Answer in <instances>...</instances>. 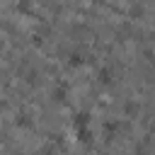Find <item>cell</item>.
<instances>
[{
    "instance_id": "1",
    "label": "cell",
    "mask_w": 155,
    "mask_h": 155,
    "mask_svg": "<svg viewBox=\"0 0 155 155\" xmlns=\"http://www.w3.org/2000/svg\"><path fill=\"white\" fill-rule=\"evenodd\" d=\"M90 121H92V116H90L87 109H78V111L73 114V119H70L73 131H75V128H82V126H90Z\"/></svg>"
},
{
    "instance_id": "2",
    "label": "cell",
    "mask_w": 155,
    "mask_h": 155,
    "mask_svg": "<svg viewBox=\"0 0 155 155\" xmlns=\"http://www.w3.org/2000/svg\"><path fill=\"white\" fill-rule=\"evenodd\" d=\"M75 138H78V143H80V145H92V143H94V133H92V128H90V126L75 128Z\"/></svg>"
},
{
    "instance_id": "3",
    "label": "cell",
    "mask_w": 155,
    "mask_h": 155,
    "mask_svg": "<svg viewBox=\"0 0 155 155\" xmlns=\"http://www.w3.org/2000/svg\"><path fill=\"white\" fill-rule=\"evenodd\" d=\"M102 131H104V138H107V140H111V138H114V136L121 131V121H114V119H109V121H104Z\"/></svg>"
},
{
    "instance_id": "4",
    "label": "cell",
    "mask_w": 155,
    "mask_h": 155,
    "mask_svg": "<svg viewBox=\"0 0 155 155\" xmlns=\"http://www.w3.org/2000/svg\"><path fill=\"white\" fill-rule=\"evenodd\" d=\"M85 63V53L80 51V48H73L70 53H68V68H80Z\"/></svg>"
},
{
    "instance_id": "5",
    "label": "cell",
    "mask_w": 155,
    "mask_h": 155,
    "mask_svg": "<svg viewBox=\"0 0 155 155\" xmlns=\"http://www.w3.org/2000/svg\"><path fill=\"white\" fill-rule=\"evenodd\" d=\"M114 75H116V73H114V68H111V65H102V68L97 70V78H99V82H102V85L114 82Z\"/></svg>"
},
{
    "instance_id": "6",
    "label": "cell",
    "mask_w": 155,
    "mask_h": 155,
    "mask_svg": "<svg viewBox=\"0 0 155 155\" xmlns=\"http://www.w3.org/2000/svg\"><path fill=\"white\" fill-rule=\"evenodd\" d=\"M53 99H56V102H65V99H68V85H65V82H58V85L53 87Z\"/></svg>"
},
{
    "instance_id": "7",
    "label": "cell",
    "mask_w": 155,
    "mask_h": 155,
    "mask_svg": "<svg viewBox=\"0 0 155 155\" xmlns=\"http://www.w3.org/2000/svg\"><path fill=\"white\" fill-rule=\"evenodd\" d=\"M17 124H19V126H31V119H29V114H27V111L17 114Z\"/></svg>"
},
{
    "instance_id": "8",
    "label": "cell",
    "mask_w": 155,
    "mask_h": 155,
    "mask_svg": "<svg viewBox=\"0 0 155 155\" xmlns=\"http://www.w3.org/2000/svg\"><path fill=\"white\" fill-rule=\"evenodd\" d=\"M136 155H148V150H145L143 145H138V148H136Z\"/></svg>"
}]
</instances>
